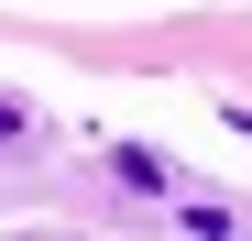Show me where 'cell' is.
Instances as JSON below:
<instances>
[{"instance_id": "6da1fadb", "label": "cell", "mask_w": 252, "mask_h": 241, "mask_svg": "<svg viewBox=\"0 0 252 241\" xmlns=\"http://www.w3.org/2000/svg\"><path fill=\"white\" fill-rule=\"evenodd\" d=\"M0 143H22V110H11V99H0Z\"/></svg>"}]
</instances>
